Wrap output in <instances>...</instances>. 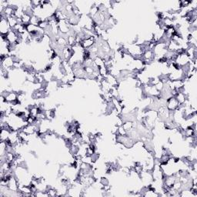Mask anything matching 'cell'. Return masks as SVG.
Here are the masks:
<instances>
[{"label": "cell", "mask_w": 197, "mask_h": 197, "mask_svg": "<svg viewBox=\"0 0 197 197\" xmlns=\"http://www.w3.org/2000/svg\"><path fill=\"white\" fill-rule=\"evenodd\" d=\"M11 30V28L9 26L7 19L1 18V22H0V32L1 35H7L8 33Z\"/></svg>", "instance_id": "1"}, {"label": "cell", "mask_w": 197, "mask_h": 197, "mask_svg": "<svg viewBox=\"0 0 197 197\" xmlns=\"http://www.w3.org/2000/svg\"><path fill=\"white\" fill-rule=\"evenodd\" d=\"M122 126L128 133L130 130H131L132 129H133V123L132 122H130V121H126V122H124L122 123Z\"/></svg>", "instance_id": "2"}]
</instances>
